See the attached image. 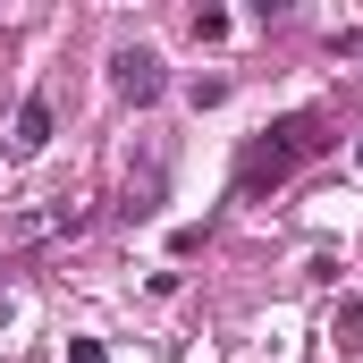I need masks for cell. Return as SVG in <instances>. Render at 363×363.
Segmentation results:
<instances>
[{"mask_svg": "<svg viewBox=\"0 0 363 363\" xmlns=\"http://www.w3.org/2000/svg\"><path fill=\"white\" fill-rule=\"evenodd\" d=\"M321 152H330V118H321V110H287L262 135H245V152H237V194H271V186H287L304 161H321Z\"/></svg>", "mask_w": 363, "mask_h": 363, "instance_id": "cell-1", "label": "cell"}, {"mask_svg": "<svg viewBox=\"0 0 363 363\" xmlns=\"http://www.w3.org/2000/svg\"><path fill=\"white\" fill-rule=\"evenodd\" d=\"M93 211L85 203H43V211H9L0 220V254H34V245H60V237H77Z\"/></svg>", "mask_w": 363, "mask_h": 363, "instance_id": "cell-2", "label": "cell"}, {"mask_svg": "<svg viewBox=\"0 0 363 363\" xmlns=\"http://www.w3.org/2000/svg\"><path fill=\"white\" fill-rule=\"evenodd\" d=\"M161 85H169L161 51H118V60H110V93H118V101L144 110V101H161Z\"/></svg>", "mask_w": 363, "mask_h": 363, "instance_id": "cell-3", "label": "cell"}, {"mask_svg": "<svg viewBox=\"0 0 363 363\" xmlns=\"http://www.w3.org/2000/svg\"><path fill=\"white\" fill-rule=\"evenodd\" d=\"M51 127H60V101H51V93H26L17 118H9V161H34V152L51 144Z\"/></svg>", "mask_w": 363, "mask_h": 363, "instance_id": "cell-4", "label": "cell"}, {"mask_svg": "<svg viewBox=\"0 0 363 363\" xmlns=\"http://www.w3.org/2000/svg\"><path fill=\"white\" fill-rule=\"evenodd\" d=\"M330 347H338V355H363V296H338V313H330Z\"/></svg>", "mask_w": 363, "mask_h": 363, "instance_id": "cell-5", "label": "cell"}, {"mask_svg": "<svg viewBox=\"0 0 363 363\" xmlns=\"http://www.w3.org/2000/svg\"><path fill=\"white\" fill-rule=\"evenodd\" d=\"M194 34L203 43H228V9H194Z\"/></svg>", "mask_w": 363, "mask_h": 363, "instance_id": "cell-6", "label": "cell"}, {"mask_svg": "<svg viewBox=\"0 0 363 363\" xmlns=\"http://www.w3.org/2000/svg\"><path fill=\"white\" fill-rule=\"evenodd\" d=\"M68 363H110V355H101V338H68Z\"/></svg>", "mask_w": 363, "mask_h": 363, "instance_id": "cell-7", "label": "cell"}, {"mask_svg": "<svg viewBox=\"0 0 363 363\" xmlns=\"http://www.w3.org/2000/svg\"><path fill=\"white\" fill-rule=\"evenodd\" d=\"M355 169H363V144H355Z\"/></svg>", "mask_w": 363, "mask_h": 363, "instance_id": "cell-8", "label": "cell"}]
</instances>
